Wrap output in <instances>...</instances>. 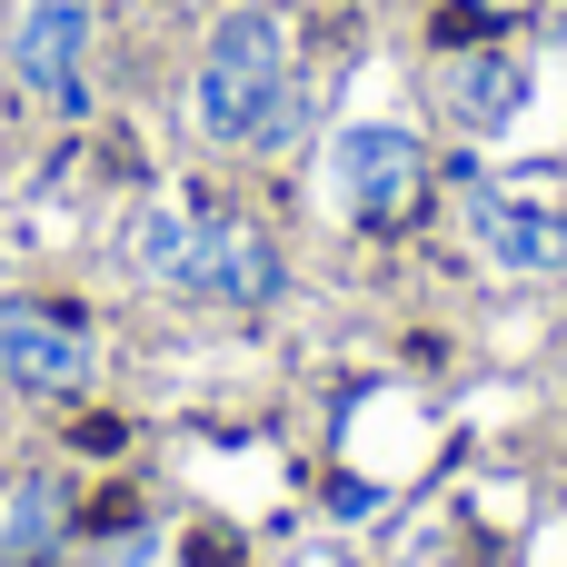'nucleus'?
I'll return each mask as SVG.
<instances>
[{
    "label": "nucleus",
    "mask_w": 567,
    "mask_h": 567,
    "mask_svg": "<svg viewBox=\"0 0 567 567\" xmlns=\"http://www.w3.org/2000/svg\"><path fill=\"white\" fill-rule=\"evenodd\" d=\"M528 110V70L508 50H478V60H449V120L458 130H508Z\"/></svg>",
    "instance_id": "6e6552de"
},
{
    "label": "nucleus",
    "mask_w": 567,
    "mask_h": 567,
    "mask_svg": "<svg viewBox=\"0 0 567 567\" xmlns=\"http://www.w3.org/2000/svg\"><path fill=\"white\" fill-rule=\"evenodd\" d=\"M140 558H150V538H120V548H110L100 567H140Z\"/></svg>",
    "instance_id": "9d476101"
},
{
    "label": "nucleus",
    "mask_w": 567,
    "mask_h": 567,
    "mask_svg": "<svg viewBox=\"0 0 567 567\" xmlns=\"http://www.w3.org/2000/svg\"><path fill=\"white\" fill-rule=\"evenodd\" d=\"M179 259H189V219L179 209H140L130 219V269L159 279V289H179Z\"/></svg>",
    "instance_id": "1a4fd4ad"
},
{
    "label": "nucleus",
    "mask_w": 567,
    "mask_h": 567,
    "mask_svg": "<svg viewBox=\"0 0 567 567\" xmlns=\"http://www.w3.org/2000/svg\"><path fill=\"white\" fill-rule=\"evenodd\" d=\"M10 70L50 110H90V0H20L10 10Z\"/></svg>",
    "instance_id": "20e7f679"
},
{
    "label": "nucleus",
    "mask_w": 567,
    "mask_h": 567,
    "mask_svg": "<svg viewBox=\"0 0 567 567\" xmlns=\"http://www.w3.org/2000/svg\"><path fill=\"white\" fill-rule=\"evenodd\" d=\"M468 229H478V249H488V269H508V279H558L567 269V209L548 199H478L468 209Z\"/></svg>",
    "instance_id": "423d86ee"
},
{
    "label": "nucleus",
    "mask_w": 567,
    "mask_h": 567,
    "mask_svg": "<svg viewBox=\"0 0 567 567\" xmlns=\"http://www.w3.org/2000/svg\"><path fill=\"white\" fill-rule=\"evenodd\" d=\"M329 189L359 229H399L419 199H429V150L419 130H389V120H359L329 140Z\"/></svg>",
    "instance_id": "f03ea898"
},
{
    "label": "nucleus",
    "mask_w": 567,
    "mask_h": 567,
    "mask_svg": "<svg viewBox=\"0 0 567 567\" xmlns=\"http://www.w3.org/2000/svg\"><path fill=\"white\" fill-rule=\"evenodd\" d=\"M0 379L30 399H80L90 389V319L60 299H0Z\"/></svg>",
    "instance_id": "7ed1b4c3"
},
{
    "label": "nucleus",
    "mask_w": 567,
    "mask_h": 567,
    "mask_svg": "<svg viewBox=\"0 0 567 567\" xmlns=\"http://www.w3.org/2000/svg\"><path fill=\"white\" fill-rule=\"evenodd\" d=\"M279 100H289V30H279V10H229L209 30V50H199V80H189L199 130L229 140V150H259Z\"/></svg>",
    "instance_id": "f257e3e1"
},
{
    "label": "nucleus",
    "mask_w": 567,
    "mask_h": 567,
    "mask_svg": "<svg viewBox=\"0 0 567 567\" xmlns=\"http://www.w3.org/2000/svg\"><path fill=\"white\" fill-rule=\"evenodd\" d=\"M179 289L209 299V309H259V299H279V249H269V229H249V219H189Z\"/></svg>",
    "instance_id": "39448f33"
},
{
    "label": "nucleus",
    "mask_w": 567,
    "mask_h": 567,
    "mask_svg": "<svg viewBox=\"0 0 567 567\" xmlns=\"http://www.w3.org/2000/svg\"><path fill=\"white\" fill-rule=\"evenodd\" d=\"M70 558V498L60 478H10L0 488V567H60Z\"/></svg>",
    "instance_id": "0eeeda50"
},
{
    "label": "nucleus",
    "mask_w": 567,
    "mask_h": 567,
    "mask_svg": "<svg viewBox=\"0 0 567 567\" xmlns=\"http://www.w3.org/2000/svg\"><path fill=\"white\" fill-rule=\"evenodd\" d=\"M548 10H567V0H548Z\"/></svg>",
    "instance_id": "9b49d317"
}]
</instances>
